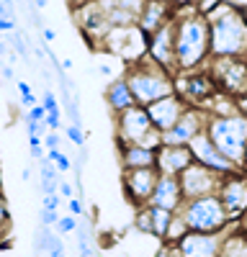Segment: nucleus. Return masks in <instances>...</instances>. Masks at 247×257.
I'll return each instance as SVG.
<instances>
[{"label": "nucleus", "instance_id": "obj_14", "mask_svg": "<svg viewBox=\"0 0 247 257\" xmlns=\"http://www.w3.org/2000/svg\"><path fill=\"white\" fill-rule=\"evenodd\" d=\"M188 152H191L193 162L203 165L206 170H211V173H216V175H221V178H224V175H232V173H239V167H234L229 160L219 152L206 132H201V134L188 144Z\"/></svg>", "mask_w": 247, "mask_h": 257}, {"label": "nucleus", "instance_id": "obj_32", "mask_svg": "<svg viewBox=\"0 0 247 257\" xmlns=\"http://www.w3.org/2000/svg\"><path fill=\"white\" fill-rule=\"evenodd\" d=\"M11 234V208L8 201L0 196V247H3V239H8Z\"/></svg>", "mask_w": 247, "mask_h": 257}, {"label": "nucleus", "instance_id": "obj_15", "mask_svg": "<svg viewBox=\"0 0 247 257\" xmlns=\"http://www.w3.org/2000/svg\"><path fill=\"white\" fill-rule=\"evenodd\" d=\"M72 13H75V24L80 29V36L85 39L93 49H100V41L111 31V24L106 21L103 11L95 3H88V6H82V8H77Z\"/></svg>", "mask_w": 247, "mask_h": 257}, {"label": "nucleus", "instance_id": "obj_8", "mask_svg": "<svg viewBox=\"0 0 247 257\" xmlns=\"http://www.w3.org/2000/svg\"><path fill=\"white\" fill-rule=\"evenodd\" d=\"M173 88H175V95H180L185 103L196 105V108H201V105L216 93V85H214L211 75L206 70L175 72L173 75Z\"/></svg>", "mask_w": 247, "mask_h": 257}, {"label": "nucleus", "instance_id": "obj_38", "mask_svg": "<svg viewBox=\"0 0 247 257\" xmlns=\"http://www.w3.org/2000/svg\"><path fill=\"white\" fill-rule=\"evenodd\" d=\"M57 221H59V211H47V208H41V211H39V226L54 229Z\"/></svg>", "mask_w": 247, "mask_h": 257}, {"label": "nucleus", "instance_id": "obj_20", "mask_svg": "<svg viewBox=\"0 0 247 257\" xmlns=\"http://www.w3.org/2000/svg\"><path fill=\"white\" fill-rule=\"evenodd\" d=\"M175 18V8L168 3V0H144V8L137 18V26L142 34H155L157 29L173 24Z\"/></svg>", "mask_w": 247, "mask_h": 257}, {"label": "nucleus", "instance_id": "obj_49", "mask_svg": "<svg viewBox=\"0 0 247 257\" xmlns=\"http://www.w3.org/2000/svg\"><path fill=\"white\" fill-rule=\"evenodd\" d=\"M0 77H3L6 82H16V70L11 67V64H3V67H0Z\"/></svg>", "mask_w": 247, "mask_h": 257}, {"label": "nucleus", "instance_id": "obj_57", "mask_svg": "<svg viewBox=\"0 0 247 257\" xmlns=\"http://www.w3.org/2000/svg\"><path fill=\"white\" fill-rule=\"evenodd\" d=\"M29 147H44V144H41V137H36V134H29Z\"/></svg>", "mask_w": 247, "mask_h": 257}, {"label": "nucleus", "instance_id": "obj_43", "mask_svg": "<svg viewBox=\"0 0 247 257\" xmlns=\"http://www.w3.org/2000/svg\"><path fill=\"white\" fill-rule=\"evenodd\" d=\"M57 193H59V198H75V185H70L65 178H59V185H57Z\"/></svg>", "mask_w": 247, "mask_h": 257}, {"label": "nucleus", "instance_id": "obj_22", "mask_svg": "<svg viewBox=\"0 0 247 257\" xmlns=\"http://www.w3.org/2000/svg\"><path fill=\"white\" fill-rule=\"evenodd\" d=\"M183 190H180V183L178 178H170V175H157V183H155V190L150 196V206H157V208H165V211H178L183 206Z\"/></svg>", "mask_w": 247, "mask_h": 257}, {"label": "nucleus", "instance_id": "obj_17", "mask_svg": "<svg viewBox=\"0 0 247 257\" xmlns=\"http://www.w3.org/2000/svg\"><path fill=\"white\" fill-rule=\"evenodd\" d=\"M224 234H198L188 231L180 242H175V249L180 257H219L221 244H224Z\"/></svg>", "mask_w": 247, "mask_h": 257}, {"label": "nucleus", "instance_id": "obj_7", "mask_svg": "<svg viewBox=\"0 0 247 257\" xmlns=\"http://www.w3.org/2000/svg\"><path fill=\"white\" fill-rule=\"evenodd\" d=\"M103 54L116 57L124 67L139 62L147 54V34H142L139 26H118L106 34V39L100 41Z\"/></svg>", "mask_w": 247, "mask_h": 257}, {"label": "nucleus", "instance_id": "obj_13", "mask_svg": "<svg viewBox=\"0 0 247 257\" xmlns=\"http://www.w3.org/2000/svg\"><path fill=\"white\" fill-rule=\"evenodd\" d=\"M178 183H180V190H183V198H201V196H211V193L219 190L221 175L206 170L198 162H191L178 175Z\"/></svg>", "mask_w": 247, "mask_h": 257}, {"label": "nucleus", "instance_id": "obj_24", "mask_svg": "<svg viewBox=\"0 0 247 257\" xmlns=\"http://www.w3.org/2000/svg\"><path fill=\"white\" fill-rule=\"evenodd\" d=\"M155 149L142 144H121L118 147V162L121 170H137V167H155Z\"/></svg>", "mask_w": 247, "mask_h": 257}, {"label": "nucleus", "instance_id": "obj_19", "mask_svg": "<svg viewBox=\"0 0 247 257\" xmlns=\"http://www.w3.org/2000/svg\"><path fill=\"white\" fill-rule=\"evenodd\" d=\"M103 11L111 29L118 26H137V18L144 8V0H93Z\"/></svg>", "mask_w": 247, "mask_h": 257}, {"label": "nucleus", "instance_id": "obj_39", "mask_svg": "<svg viewBox=\"0 0 247 257\" xmlns=\"http://www.w3.org/2000/svg\"><path fill=\"white\" fill-rule=\"evenodd\" d=\"M41 144H44L47 152L49 149H62V134L59 132H47L44 137H41Z\"/></svg>", "mask_w": 247, "mask_h": 257}, {"label": "nucleus", "instance_id": "obj_5", "mask_svg": "<svg viewBox=\"0 0 247 257\" xmlns=\"http://www.w3.org/2000/svg\"><path fill=\"white\" fill-rule=\"evenodd\" d=\"M206 134H209L214 147L226 160L242 170V157H244V147H247V116L244 113L209 116Z\"/></svg>", "mask_w": 247, "mask_h": 257}, {"label": "nucleus", "instance_id": "obj_34", "mask_svg": "<svg viewBox=\"0 0 247 257\" xmlns=\"http://www.w3.org/2000/svg\"><path fill=\"white\" fill-rule=\"evenodd\" d=\"M77 229V216H59V221L54 224V231L59 237H65V234H75Z\"/></svg>", "mask_w": 247, "mask_h": 257}, {"label": "nucleus", "instance_id": "obj_46", "mask_svg": "<svg viewBox=\"0 0 247 257\" xmlns=\"http://www.w3.org/2000/svg\"><path fill=\"white\" fill-rule=\"evenodd\" d=\"M11 31H16V18L3 16L0 18V34H11Z\"/></svg>", "mask_w": 247, "mask_h": 257}, {"label": "nucleus", "instance_id": "obj_27", "mask_svg": "<svg viewBox=\"0 0 247 257\" xmlns=\"http://www.w3.org/2000/svg\"><path fill=\"white\" fill-rule=\"evenodd\" d=\"M221 254L224 257H247V234H232V237H224Z\"/></svg>", "mask_w": 247, "mask_h": 257}, {"label": "nucleus", "instance_id": "obj_37", "mask_svg": "<svg viewBox=\"0 0 247 257\" xmlns=\"http://www.w3.org/2000/svg\"><path fill=\"white\" fill-rule=\"evenodd\" d=\"M21 118H24V121H36V123H44L47 111H44V105H41V103H36V105H31V108H29L26 113H21Z\"/></svg>", "mask_w": 247, "mask_h": 257}, {"label": "nucleus", "instance_id": "obj_11", "mask_svg": "<svg viewBox=\"0 0 247 257\" xmlns=\"http://www.w3.org/2000/svg\"><path fill=\"white\" fill-rule=\"evenodd\" d=\"M216 196L224 203V211L229 221H239L244 213H247V173H232V175H224L219 183Z\"/></svg>", "mask_w": 247, "mask_h": 257}, {"label": "nucleus", "instance_id": "obj_26", "mask_svg": "<svg viewBox=\"0 0 247 257\" xmlns=\"http://www.w3.org/2000/svg\"><path fill=\"white\" fill-rule=\"evenodd\" d=\"M147 211H150L152 237L162 242V239H165V231H168V226H170V221H173L175 213H173V211H165V208H157V206H147Z\"/></svg>", "mask_w": 247, "mask_h": 257}, {"label": "nucleus", "instance_id": "obj_1", "mask_svg": "<svg viewBox=\"0 0 247 257\" xmlns=\"http://www.w3.org/2000/svg\"><path fill=\"white\" fill-rule=\"evenodd\" d=\"M173 47H175V72L203 70L209 62V24L196 13V8L175 11L173 21Z\"/></svg>", "mask_w": 247, "mask_h": 257}, {"label": "nucleus", "instance_id": "obj_56", "mask_svg": "<svg viewBox=\"0 0 247 257\" xmlns=\"http://www.w3.org/2000/svg\"><path fill=\"white\" fill-rule=\"evenodd\" d=\"M67 3H70V8H72V11H77V8H82V6L93 3V0H67Z\"/></svg>", "mask_w": 247, "mask_h": 257}, {"label": "nucleus", "instance_id": "obj_50", "mask_svg": "<svg viewBox=\"0 0 247 257\" xmlns=\"http://www.w3.org/2000/svg\"><path fill=\"white\" fill-rule=\"evenodd\" d=\"M29 155H31L34 162H41V160L47 157V149H44V147H31V149H29Z\"/></svg>", "mask_w": 247, "mask_h": 257}, {"label": "nucleus", "instance_id": "obj_60", "mask_svg": "<svg viewBox=\"0 0 247 257\" xmlns=\"http://www.w3.org/2000/svg\"><path fill=\"white\" fill-rule=\"evenodd\" d=\"M242 173H247V147H244V157H242Z\"/></svg>", "mask_w": 247, "mask_h": 257}, {"label": "nucleus", "instance_id": "obj_35", "mask_svg": "<svg viewBox=\"0 0 247 257\" xmlns=\"http://www.w3.org/2000/svg\"><path fill=\"white\" fill-rule=\"evenodd\" d=\"M65 137L75 144V147H82V144H88V134L82 132L80 126H72V123H67L65 126Z\"/></svg>", "mask_w": 247, "mask_h": 257}, {"label": "nucleus", "instance_id": "obj_16", "mask_svg": "<svg viewBox=\"0 0 247 257\" xmlns=\"http://www.w3.org/2000/svg\"><path fill=\"white\" fill-rule=\"evenodd\" d=\"M185 108H188V103H185L180 95H175V93L165 95V98H160V100H155L150 105H144V111H147V116H150V123L157 128L160 134L168 132L170 126H175L178 118L185 113Z\"/></svg>", "mask_w": 247, "mask_h": 257}, {"label": "nucleus", "instance_id": "obj_44", "mask_svg": "<svg viewBox=\"0 0 247 257\" xmlns=\"http://www.w3.org/2000/svg\"><path fill=\"white\" fill-rule=\"evenodd\" d=\"M67 211H70V216H85V203H82L80 198H70Z\"/></svg>", "mask_w": 247, "mask_h": 257}, {"label": "nucleus", "instance_id": "obj_52", "mask_svg": "<svg viewBox=\"0 0 247 257\" xmlns=\"http://www.w3.org/2000/svg\"><path fill=\"white\" fill-rule=\"evenodd\" d=\"M41 36H44V41H47V44H52V41L57 39V31H54L52 26H44V29H41Z\"/></svg>", "mask_w": 247, "mask_h": 257}, {"label": "nucleus", "instance_id": "obj_2", "mask_svg": "<svg viewBox=\"0 0 247 257\" xmlns=\"http://www.w3.org/2000/svg\"><path fill=\"white\" fill-rule=\"evenodd\" d=\"M203 18L209 24L211 57H247V24L239 13V6L224 0Z\"/></svg>", "mask_w": 247, "mask_h": 257}, {"label": "nucleus", "instance_id": "obj_18", "mask_svg": "<svg viewBox=\"0 0 247 257\" xmlns=\"http://www.w3.org/2000/svg\"><path fill=\"white\" fill-rule=\"evenodd\" d=\"M175 21V18H173ZM147 57L157 64V67L168 70L175 75V47H173V24L157 29L155 34L147 36Z\"/></svg>", "mask_w": 247, "mask_h": 257}, {"label": "nucleus", "instance_id": "obj_9", "mask_svg": "<svg viewBox=\"0 0 247 257\" xmlns=\"http://www.w3.org/2000/svg\"><path fill=\"white\" fill-rule=\"evenodd\" d=\"M150 116L142 105H132V108L121 111L113 116V134H116V144H142L147 139V134L152 132Z\"/></svg>", "mask_w": 247, "mask_h": 257}, {"label": "nucleus", "instance_id": "obj_48", "mask_svg": "<svg viewBox=\"0 0 247 257\" xmlns=\"http://www.w3.org/2000/svg\"><path fill=\"white\" fill-rule=\"evenodd\" d=\"M168 3H170L175 11H183V8H196L198 0H168Z\"/></svg>", "mask_w": 247, "mask_h": 257}, {"label": "nucleus", "instance_id": "obj_10", "mask_svg": "<svg viewBox=\"0 0 247 257\" xmlns=\"http://www.w3.org/2000/svg\"><path fill=\"white\" fill-rule=\"evenodd\" d=\"M157 170L155 167H137V170H121V188L124 196L134 208L150 206V196L157 183Z\"/></svg>", "mask_w": 247, "mask_h": 257}, {"label": "nucleus", "instance_id": "obj_30", "mask_svg": "<svg viewBox=\"0 0 247 257\" xmlns=\"http://www.w3.org/2000/svg\"><path fill=\"white\" fill-rule=\"evenodd\" d=\"M49 234H52V229H47V226H36V231H34V239H31V252H34V257H39V254H47Z\"/></svg>", "mask_w": 247, "mask_h": 257}, {"label": "nucleus", "instance_id": "obj_36", "mask_svg": "<svg viewBox=\"0 0 247 257\" xmlns=\"http://www.w3.org/2000/svg\"><path fill=\"white\" fill-rule=\"evenodd\" d=\"M39 103L44 105V111H47V113H57V111H62V105H59V100H57V93H54L52 88L44 90V95H41Z\"/></svg>", "mask_w": 247, "mask_h": 257}, {"label": "nucleus", "instance_id": "obj_41", "mask_svg": "<svg viewBox=\"0 0 247 257\" xmlns=\"http://www.w3.org/2000/svg\"><path fill=\"white\" fill-rule=\"evenodd\" d=\"M219 3H224V0H198V3H196V13L198 16H209Z\"/></svg>", "mask_w": 247, "mask_h": 257}, {"label": "nucleus", "instance_id": "obj_4", "mask_svg": "<svg viewBox=\"0 0 247 257\" xmlns=\"http://www.w3.org/2000/svg\"><path fill=\"white\" fill-rule=\"evenodd\" d=\"M175 213L185 221L188 231H198V234H224L232 224L216 193L201 198H185Z\"/></svg>", "mask_w": 247, "mask_h": 257}, {"label": "nucleus", "instance_id": "obj_25", "mask_svg": "<svg viewBox=\"0 0 247 257\" xmlns=\"http://www.w3.org/2000/svg\"><path fill=\"white\" fill-rule=\"evenodd\" d=\"M201 108L206 111V116H232V113H239L237 111V98L226 95V93H219V90L206 100Z\"/></svg>", "mask_w": 247, "mask_h": 257}, {"label": "nucleus", "instance_id": "obj_23", "mask_svg": "<svg viewBox=\"0 0 247 257\" xmlns=\"http://www.w3.org/2000/svg\"><path fill=\"white\" fill-rule=\"evenodd\" d=\"M103 100H106L108 111L113 116L121 113V111H127V108H132V105H137L134 103V95H132V90H129V85H127V80H124V77L111 80L106 85V90H103Z\"/></svg>", "mask_w": 247, "mask_h": 257}, {"label": "nucleus", "instance_id": "obj_33", "mask_svg": "<svg viewBox=\"0 0 247 257\" xmlns=\"http://www.w3.org/2000/svg\"><path fill=\"white\" fill-rule=\"evenodd\" d=\"M47 254H49V257H67V252H65V239H62L54 229H52V234H49Z\"/></svg>", "mask_w": 247, "mask_h": 257}, {"label": "nucleus", "instance_id": "obj_3", "mask_svg": "<svg viewBox=\"0 0 247 257\" xmlns=\"http://www.w3.org/2000/svg\"><path fill=\"white\" fill-rule=\"evenodd\" d=\"M124 80H127L129 90L134 95V103L142 105V108L150 105V103H155V100H160V98H165V95L175 93L173 75L168 70L157 67L147 54L124 70Z\"/></svg>", "mask_w": 247, "mask_h": 257}, {"label": "nucleus", "instance_id": "obj_59", "mask_svg": "<svg viewBox=\"0 0 247 257\" xmlns=\"http://www.w3.org/2000/svg\"><path fill=\"white\" fill-rule=\"evenodd\" d=\"M3 16H8V18H13V16H11V13H8V8H6V6H3V3H0V18H3Z\"/></svg>", "mask_w": 247, "mask_h": 257}, {"label": "nucleus", "instance_id": "obj_54", "mask_svg": "<svg viewBox=\"0 0 247 257\" xmlns=\"http://www.w3.org/2000/svg\"><path fill=\"white\" fill-rule=\"evenodd\" d=\"M237 111H239V113H244V116H247V93H244V95H242V98H237Z\"/></svg>", "mask_w": 247, "mask_h": 257}, {"label": "nucleus", "instance_id": "obj_6", "mask_svg": "<svg viewBox=\"0 0 247 257\" xmlns=\"http://www.w3.org/2000/svg\"><path fill=\"white\" fill-rule=\"evenodd\" d=\"M203 70L211 75L219 93L242 98L247 93V57H209Z\"/></svg>", "mask_w": 247, "mask_h": 257}, {"label": "nucleus", "instance_id": "obj_29", "mask_svg": "<svg viewBox=\"0 0 247 257\" xmlns=\"http://www.w3.org/2000/svg\"><path fill=\"white\" fill-rule=\"evenodd\" d=\"M47 160L57 167L59 175H65V173H70V170H72V157L65 152V149H49V152H47Z\"/></svg>", "mask_w": 247, "mask_h": 257}, {"label": "nucleus", "instance_id": "obj_53", "mask_svg": "<svg viewBox=\"0 0 247 257\" xmlns=\"http://www.w3.org/2000/svg\"><path fill=\"white\" fill-rule=\"evenodd\" d=\"M21 103H24V108L29 111V108H31V105H36L39 100H36V95L31 93V95H21Z\"/></svg>", "mask_w": 247, "mask_h": 257}, {"label": "nucleus", "instance_id": "obj_47", "mask_svg": "<svg viewBox=\"0 0 247 257\" xmlns=\"http://www.w3.org/2000/svg\"><path fill=\"white\" fill-rule=\"evenodd\" d=\"M155 257H180V254H178L175 244H162V247L157 249V254H155Z\"/></svg>", "mask_w": 247, "mask_h": 257}, {"label": "nucleus", "instance_id": "obj_12", "mask_svg": "<svg viewBox=\"0 0 247 257\" xmlns=\"http://www.w3.org/2000/svg\"><path fill=\"white\" fill-rule=\"evenodd\" d=\"M206 123H209L206 111L203 108H196V105H188L185 113L178 118V123L170 126L168 132H162V144L188 147L201 132H206Z\"/></svg>", "mask_w": 247, "mask_h": 257}, {"label": "nucleus", "instance_id": "obj_31", "mask_svg": "<svg viewBox=\"0 0 247 257\" xmlns=\"http://www.w3.org/2000/svg\"><path fill=\"white\" fill-rule=\"evenodd\" d=\"M134 226H137V231L144 234V237H152V224H150V211H147V206L134 208Z\"/></svg>", "mask_w": 247, "mask_h": 257}, {"label": "nucleus", "instance_id": "obj_45", "mask_svg": "<svg viewBox=\"0 0 247 257\" xmlns=\"http://www.w3.org/2000/svg\"><path fill=\"white\" fill-rule=\"evenodd\" d=\"M26 123V132L29 134H36V137H44L47 134V126L44 123H36V121H24Z\"/></svg>", "mask_w": 247, "mask_h": 257}, {"label": "nucleus", "instance_id": "obj_61", "mask_svg": "<svg viewBox=\"0 0 247 257\" xmlns=\"http://www.w3.org/2000/svg\"><path fill=\"white\" fill-rule=\"evenodd\" d=\"M219 257H224V254H219Z\"/></svg>", "mask_w": 247, "mask_h": 257}, {"label": "nucleus", "instance_id": "obj_28", "mask_svg": "<svg viewBox=\"0 0 247 257\" xmlns=\"http://www.w3.org/2000/svg\"><path fill=\"white\" fill-rule=\"evenodd\" d=\"M185 234H188V226H185V221L178 216H173V221H170V226H168V231H165V239H162V244H175V242H180Z\"/></svg>", "mask_w": 247, "mask_h": 257}, {"label": "nucleus", "instance_id": "obj_58", "mask_svg": "<svg viewBox=\"0 0 247 257\" xmlns=\"http://www.w3.org/2000/svg\"><path fill=\"white\" fill-rule=\"evenodd\" d=\"M62 70H72V59H70V57L62 59Z\"/></svg>", "mask_w": 247, "mask_h": 257}, {"label": "nucleus", "instance_id": "obj_40", "mask_svg": "<svg viewBox=\"0 0 247 257\" xmlns=\"http://www.w3.org/2000/svg\"><path fill=\"white\" fill-rule=\"evenodd\" d=\"M41 208H47V211H59V208H62L59 193H49V196H41Z\"/></svg>", "mask_w": 247, "mask_h": 257}, {"label": "nucleus", "instance_id": "obj_55", "mask_svg": "<svg viewBox=\"0 0 247 257\" xmlns=\"http://www.w3.org/2000/svg\"><path fill=\"white\" fill-rule=\"evenodd\" d=\"M31 175H34V170H31V165H26L24 170H21V180H24V183H29V180H31Z\"/></svg>", "mask_w": 247, "mask_h": 257}, {"label": "nucleus", "instance_id": "obj_21", "mask_svg": "<svg viewBox=\"0 0 247 257\" xmlns=\"http://www.w3.org/2000/svg\"><path fill=\"white\" fill-rule=\"evenodd\" d=\"M193 162L188 147H175V144H162L155 155V170L160 175L178 178L185 167Z\"/></svg>", "mask_w": 247, "mask_h": 257}, {"label": "nucleus", "instance_id": "obj_51", "mask_svg": "<svg viewBox=\"0 0 247 257\" xmlns=\"http://www.w3.org/2000/svg\"><path fill=\"white\" fill-rule=\"evenodd\" d=\"M16 88H18V95H31V93H34L31 85H29L26 80H16Z\"/></svg>", "mask_w": 247, "mask_h": 257}, {"label": "nucleus", "instance_id": "obj_42", "mask_svg": "<svg viewBox=\"0 0 247 257\" xmlns=\"http://www.w3.org/2000/svg\"><path fill=\"white\" fill-rule=\"evenodd\" d=\"M44 126H47V132H59V126H62V111H57V113H47Z\"/></svg>", "mask_w": 247, "mask_h": 257}]
</instances>
